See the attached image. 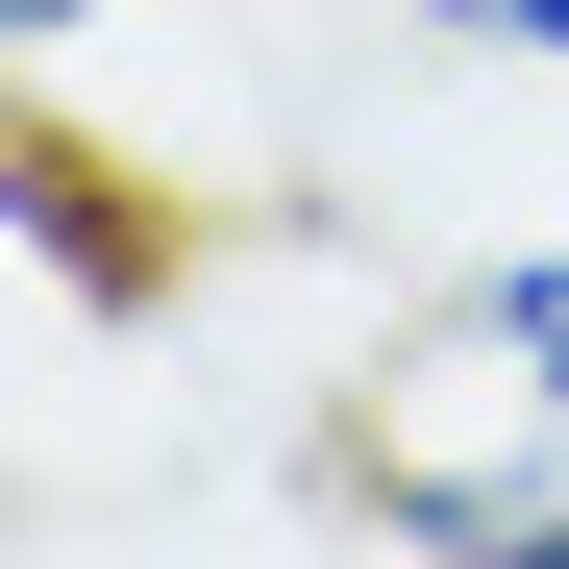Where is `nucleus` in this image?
<instances>
[{
  "label": "nucleus",
  "instance_id": "nucleus-1",
  "mask_svg": "<svg viewBox=\"0 0 569 569\" xmlns=\"http://www.w3.org/2000/svg\"><path fill=\"white\" fill-rule=\"evenodd\" d=\"M322 470L371 496L397 569H569V248H470L371 347Z\"/></svg>",
  "mask_w": 569,
  "mask_h": 569
},
{
  "label": "nucleus",
  "instance_id": "nucleus-2",
  "mask_svg": "<svg viewBox=\"0 0 569 569\" xmlns=\"http://www.w3.org/2000/svg\"><path fill=\"white\" fill-rule=\"evenodd\" d=\"M421 50H520V74H569V0H397Z\"/></svg>",
  "mask_w": 569,
  "mask_h": 569
},
{
  "label": "nucleus",
  "instance_id": "nucleus-3",
  "mask_svg": "<svg viewBox=\"0 0 569 569\" xmlns=\"http://www.w3.org/2000/svg\"><path fill=\"white\" fill-rule=\"evenodd\" d=\"M74 26H124V0H26V50H74Z\"/></svg>",
  "mask_w": 569,
  "mask_h": 569
}]
</instances>
